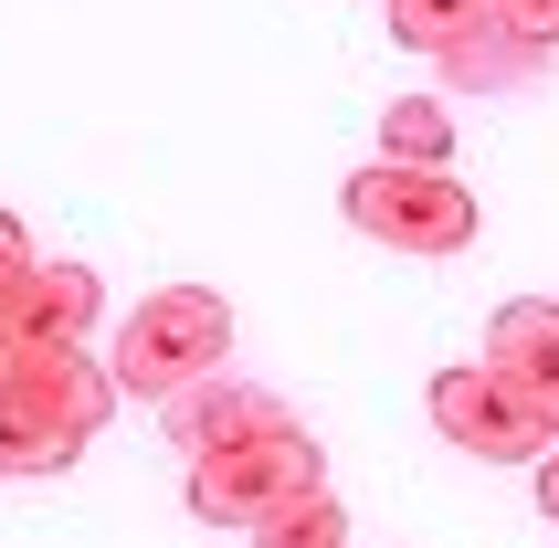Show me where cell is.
I'll list each match as a JSON object with an SVG mask.
<instances>
[{
  "label": "cell",
  "mask_w": 559,
  "mask_h": 548,
  "mask_svg": "<svg viewBox=\"0 0 559 548\" xmlns=\"http://www.w3.org/2000/svg\"><path fill=\"white\" fill-rule=\"evenodd\" d=\"M338 201L391 253H465L475 243V190L454 169H391V158H370V169H348Z\"/></svg>",
  "instance_id": "cell-3"
},
{
  "label": "cell",
  "mask_w": 559,
  "mask_h": 548,
  "mask_svg": "<svg viewBox=\"0 0 559 548\" xmlns=\"http://www.w3.org/2000/svg\"><path fill=\"white\" fill-rule=\"evenodd\" d=\"M423 412H433V432L454 443V454H475V464H538L559 443V422L538 412V401H518L497 380V369H443L433 391H423Z\"/></svg>",
  "instance_id": "cell-4"
},
{
  "label": "cell",
  "mask_w": 559,
  "mask_h": 548,
  "mask_svg": "<svg viewBox=\"0 0 559 548\" xmlns=\"http://www.w3.org/2000/svg\"><path fill=\"white\" fill-rule=\"evenodd\" d=\"M106 317V285H95V264H53L43 253V274H32V296H22V327L32 348H85V327Z\"/></svg>",
  "instance_id": "cell-8"
},
{
  "label": "cell",
  "mask_w": 559,
  "mask_h": 548,
  "mask_svg": "<svg viewBox=\"0 0 559 548\" xmlns=\"http://www.w3.org/2000/svg\"><path fill=\"white\" fill-rule=\"evenodd\" d=\"M233 359V306L212 296V285H158V296L127 306L117 327V359H106V380H117V401H180L190 380H212V369Z\"/></svg>",
  "instance_id": "cell-1"
},
{
  "label": "cell",
  "mask_w": 559,
  "mask_h": 548,
  "mask_svg": "<svg viewBox=\"0 0 559 548\" xmlns=\"http://www.w3.org/2000/svg\"><path fill=\"white\" fill-rule=\"evenodd\" d=\"M475 369H497L518 401H538V412L559 422V306H549V296H507L497 317H486Z\"/></svg>",
  "instance_id": "cell-7"
},
{
  "label": "cell",
  "mask_w": 559,
  "mask_h": 548,
  "mask_svg": "<svg viewBox=\"0 0 559 548\" xmlns=\"http://www.w3.org/2000/svg\"><path fill=\"white\" fill-rule=\"evenodd\" d=\"M486 22H507L497 0H391V32H402V53H423V63H443L454 43H475Z\"/></svg>",
  "instance_id": "cell-11"
},
{
  "label": "cell",
  "mask_w": 559,
  "mask_h": 548,
  "mask_svg": "<svg viewBox=\"0 0 559 548\" xmlns=\"http://www.w3.org/2000/svg\"><path fill=\"white\" fill-rule=\"evenodd\" d=\"M538 74H549V53H538V43H518L507 22H486L475 43H454V53H443V85H465V95H528Z\"/></svg>",
  "instance_id": "cell-9"
},
{
  "label": "cell",
  "mask_w": 559,
  "mask_h": 548,
  "mask_svg": "<svg viewBox=\"0 0 559 548\" xmlns=\"http://www.w3.org/2000/svg\"><path fill=\"white\" fill-rule=\"evenodd\" d=\"M380 158H391V169H454L443 95H391V106H380Z\"/></svg>",
  "instance_id": "cell-10"
},
{
  "label": "cell",
  "mask_w": 559,
  "mask_h": 548,
  "mask_svg": "<svg viewBox=\"0 0 559 548\" xmlns=\"http://www.w3.org/2000/svg\"><path fill=\"white\" fill-rule=\"evenodd\" d=\"M285 422H296V412H285L264 380H222V369H212V380H190L180 401H158V432H169L190 464L222 454V443H253V432H285Z\"/></svg>",
  "instance_id": "cell-6"
},
{
  "label": "cell",
  "mask_w": 559,
  "mask_h": 548,
  "mask_svg": "<svg viewBox=\"0 0 559 548\" xmlns=\"http://www.w3.org/2000/svg\"><path fill=\"white\" fill-rule=\"evenodd\" d=\"M74 454H85L74 432H53V422H22V412H0V475H63Z\"/></svg>",
  "instance_id": "cell-12"
},
{
  "label": "cell",
  "mask_w": 559,
  "mask_h": 548,
  "mask_svg": "<svg viewBox=\"0 0 559 548\" xmlns=\"http://www.w3.org/2000/svg\"><path fill=\"white\" fill-rule=\"evenodd\" d=\"M538 507H549V527H559V443L538 454Z\"/></svg>",
  "instance_id": "cell-16"
},
{
  "label": "cell",
  "mask_w": 559,
  "mask_h": 548,
  "mask_svg": "<svg viewBox=\"0 0 559 548\" xmlns=\"http://www.w3.org/2000/svg\"><path fill=\"white\" fill-rule=\"evenodd\" d=\"M32 274H43V253H32L22 212H0V337L22 327V296H32Z\"/></svg>",
  "instance_id": "cell-14"
},
{
  "label": "cell",
  "mask_w": 559,
  "mask_h": 548,
  "mask_svg": "<svg viewBox=\"0 0 559 548\" xmlns=\"http://www.w3.org/2000/svg\"><path fill=\"white\" fill-rule=\"evenodd\" d=\"M0 412H22V422H53V432H74V443H95L106 412H117V380H106L85 348L0 337Z\"/></svg>",
  "instance_id": "cell-5"
},
{
  "label": "cell",
  "mask_w": 559,
  "mask_h": 548,
  "mask_svg": "<svg viewBox=\"0 0 559 548\" xmlns=\"http://www.w3.org/2000/svg\"><path fill=\"white\" fill-rule=\"evenodd\" d=\"M497 11H507V32H518V43L559 53V0H497Z\"/></svg>",
  "instance_id": "cell-15"
},
{
  "label": "cell",
  "mask_w": 559,
  "mask_h": 548,
  "mask_svg": "<svg viewBox=\"0 0 559 548\" xmlns=\"http://www.w3.org/2000/svg\"><path fill=\"white\" fill-rule=\"evenodd\" d=\"M328 496V454L307 432H253V443H222V454L190 464V517L201 527H275L285 507Z\"/></svg>",
  "instance_id": "cell-2"
},
{
  "label": "cell",
  "mask_w": 559,
  "mask_h": 548,
  "mask_svg": "<svg viewBox=\"0 0 559 548\" xmlns=\"http://www.w3.org/2000/svg\"><path fill=\"white\" fill-rule=\"evenodd\" d=\"M253 548H348V496H307L275 527H253Z\"/></svg>",
  "instance_id": "cell-13"
}]
</instances>
